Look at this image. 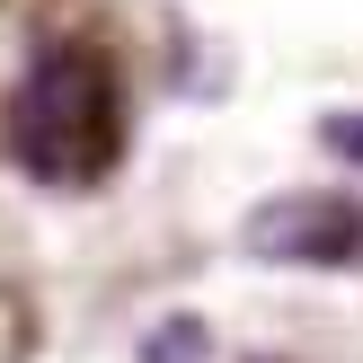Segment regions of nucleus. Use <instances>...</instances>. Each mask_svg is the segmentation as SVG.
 Masks as SVG:
<instances>
[{"label": "nucleus", "instance_id": "obj_5", "mask_svg": "<svg viewBox=\"0 0 363 363\" xmlns=\"http://www.w3.org/2000/svg\"><path fill=\"white\" fill-rule=\"evenodd\" d=\"M248 363H275V354H248Z\"/></svg>", "mask_w": 363, "mask_h": 363}, {"label": "nucleus", "instance_id": "obj_2", "mask_svg": "<svg viewBox=\"0 0 363 363\" xmlns=\"http://www.w3.org/2000/svg\"><path fill=\"white\" fill-rule=\"evenodd\" d=\"M240 240L257 266H363V204L337 186H293L266 195Z\"/></svg>", "mask_w": 363, "mask_h": 363}, {"label": "nucleus", "instance_id": "obj_3", "mask_svg": "<svg viewBox=\"0 0 363 363\" xmlns=\"http://www.w3.org/2000/svg\"><path fill=\"white\" fill-rule=\"evenodd\" d=\"M195 354H204V328H195V319H169V328L142 346V363H195Z\"/></svg>", "mask_w": 363, "mask_h": 363}, {"label": "nucleus", "instance_id": "obj_1", "mask_svg": "<svg viewBox=\"0 0 363 363\" xmlns=\"http://www.w3.org/2000/svg\"><path fill=\"white\" fill-rule=\"evenodd\" d=\"M0 160L27 169L35 186H98L124 160V89L98 45H45L9 80L0 106Z\"/></svg>", "mask_w": 363, "mask_h": 363}, {"label": "nucleus", "instance_id": "obj_4", "mask_svg": "<svg viewBox=\"0 0 363 363\" xmlns=\"http://www.w3.org/2000/svg\"><path fill=\"white\" fill-rule=\"evenodd\" d=\"M328 151H346V160H363V116H328Z\"/></svg>", "mask_w": 363, "mask_h": 363}]
</instances>
